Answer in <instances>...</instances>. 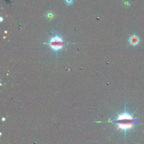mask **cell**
I'll use <instances>...</instances> for the list:
<instances>
[{
    "label": "cell",
    "mask_w": 144,
    "mask_h": 144,
    "mask_svg": "<svg viewBox=\"0 0 144 144\" xmlns=\"http://www.w3.org/2000/svg\"><path fill=\"white\" fill-rule=\"evenodd\" d=\"M139 41L140 40L139 37L135 34L132 36L129 39V42L132 46H136L137 45L139 44Z\"/></svg>",
    "instance_id": "cell-3"
},
{
    "label": "cell",
    "mask_w": 144,
    "mask_h": 144,
    "mask_svg": "<svg viewBox=\"0 0 144 144\" xmlns=\"http://www.w3.org/2000/svg\"><path fill=\"white\" fill-rule=\"evenodd\" d=\"M116 121L118 125V129L120 128L124 131L132 129V126L135 123L134 119L127 113L119 115Z\"/></svg>",
    "instance_id": "cell-1"
},
{
    "label": "cell",
    "mask_w": 144,
    "mask_h": 144,
    "mask_svg": "<svg viewBox=\"0 0 144 144\" xmlns=\"http://www.w3.org/2000/svg\"><path fill=\"white\" fill-rule=\"evenodd\" d=\"M65 2L67 5H71L73 3V0H65Z\"/></svg>",
    "instance_id": "cell-4"
},
{
    "label": "cell",
    "mask_w": 144,
    "mask_h": 144,
    "mask_svg": "<svg viewBox=\"0 0 144 144\" xmlns=\"http://www.w3.org/2000/svg\"><path fill=\"white\" fill-rule=\"evenodd\" d=\"M46 44L48 45L53 51L57 52L58 51L63 48V47L67 44H68V43L65 42L59 35L56 34L55 36L51 37Z\"/></svg>",
    "instance_id": "cell-2"
}]
</instances>
